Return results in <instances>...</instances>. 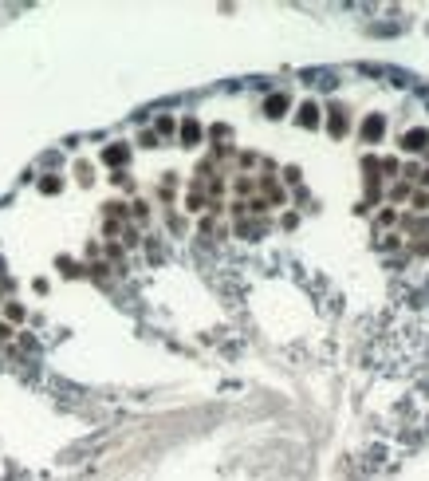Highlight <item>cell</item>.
Wrapping results in <instances>:
<instances>
[{"mask_svg":"<svg viewBox=\"0 0 429 481\" xmlns=\"http://www.w3.org/2000/svg\"><path fill=\"white\" fill-rule=\"evenodd\" d=\"M122 158H126V150H122V146H114V150H107V162H122Z\"/></svg>","mask_w":429,"mask_h":481,"instance_id":"6da1fadb","label":"cell"}]
</instances>
